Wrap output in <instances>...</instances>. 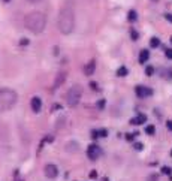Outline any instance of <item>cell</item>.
I'll return each mask as SVG.
<instances>
[{"label":"cell","mask_w":172,"mask_h":181,"mask_svg":"<svg viewBox=\"0 0 172 181\" xmlns=\"http://www.w3.org/2000/svg\"><path fill=\"white\" fill-rule=\"evenodd\" d=\"M58 30L63 34H70L73 32V27H75V14L73 9L70 6H64L61 8V11L58 14Z\"/></svg>","instance_id":"6da1fadb"},{"label":"cell","mask_w":172,"mask_h":181,"mask_svg":"<svg viewBox=\"0 0 172 181\" xmlns=\"http://www.w3.org/2000/svg\"><path fill=\"white\" fill-rule=\"evenodd\" d=\"M24 24L32 33H42L46 26V18L42 12L33 11L25 15Z\"/></svg>","instance_id":"7a4b0ae2"},{"label":"cell","mask_w":172,"mask_h":181,"mask_svg":"<svg viewBox=\"0 0 172 181\" xmlns=\"http://www.w3.org/2000/svg\"><path fill=\"white\" fill-rule=\"evenodd\" d=\"M18 100V94L11 89H0V112L9 111L15 106Z\"/></svg>","instance_id":"3957f363"},{"label":"cell","mask_w":172,"mask_h":181,"mask_svg":"<svg viewBox=\"0 0 172 181\" xmlns=\"http://www.w3.org/2000/svg\"><path fill=\"white\" fill-rule=\"evenodd\" d=\"M81 96H82V87L81 85H73L70 87L66 93V102L69 106H76L81 100Z\"/></svg>","instance_id":"277c9868"},{"label":"cell","mask_w":172,"mask_h":181,"mask_svg":"<svg viewBox=\"0 0 172 181\" xmlns=\"http://www.w3.org/2000/svg\"><path fill=\"white\" fill-rule=\"evenodd\" d=\"M135 93H136L138 97H141V99H145V97H150V96L153 94V90H151L150 87H144V85H136V89H135Z\"/></svg>","instance_id":"5b68a950"},{"label":"cell","mask_w":172,"mask_h":181,"mask_svg":"<svg viewBox=\"0 0 172 181\" xmlns=\"http://www.w3.org/2000/svg\"><path fill=\"white\" fill-rule=\"evenodd\" d=\"M99 154H100V150H99V147H97V145L92 144L90 147L87 148V156H88V159H90V160H97Z\"/></svg>","instance_id":"8992f818"},{"label":"cell","mask_w":172,"mask_h":181,"mask_svg":"<svg viewBox=\"0 0 172 181\" xmlns=\"http://www.w3.org/2000/svg\"><path fill=\"white\" fill-rule=\"evenodd\" d=\"M45 175L48 177V178H56L58 175V169L56 165H53V163H49V165H46L45 166Z\"/></svg>","instance_id":"52a82bcc"},{"label":"cell","mask_w":172,"mask_h":181,"mask_svg":"<svg viewBox=\"0 0 172 181\" xmlns=\"http://www.w3.org/2000/svg\"><path fill=\"white\" fill-rule=\"evenodd\" d=\"M30 106H32V111H33V112H39V111L42 109V99H41V97H37V96L32 97Z\"/></svg>","instance_id":"ba28073f"},{"label":"cell","mask_w":172,"mask_h":181,"mask_svg":"<svg viewBox=\"0 0 172 181\" xmlns=\"http://www.w3.org/2000/svg\"><path fill=\"white\" fill-rule=\"evenodd\" d=\"M94 70H96V60H90V61L85 65V68H84V73H85V75H93Z\"/></svg>","instance_id":"9c48e42d"},{"label":"cell","mask_w":172,"mask_h":181,"mask_svg":"<svg viewBox=\"0 0 172 181\" xmlns=\"http://www.w3.org/2000/svg\"><path fill=\"white\" fill-rule=\"evenodd\" d=\"M64 81H66V73H64V72L57 73L56 81H54V87H53V89H54V90H57V89L60 87V85H61V84H63V82H64Z\"/></svg>","instance_id":"30bf717a"},{"label":"cell","mask_w":172,"mask_h":181,"mask_svg":"<svg viewBox=\"0 0 172 181\" xmlns=\"http://www.w3.org/2000/svg\"><path fill=\"white\" fill-rule=\"evenodd\" d=\"M145 121H147V115H144V114H139V115L133 117V118L130 120V124L139 126V124H142V123H145Z\"/></svg>","instance_id":"8fae6325"},{"label":"cell","mask_w":172,"mask_h":181,"mask_svg":"<svg viewBox=\"0 0 172 181\" xmlns=\"http://www.w3.org/2000/svg\"><path fill=\"white\" fill-rule=\"evenodd\" d=\"M106 135H108L106 129H99V130H93V132H92V138H93V139H96V138H105Z\"/></svg>","instance_id":"7c38bea8"},{"label":"cell","mask_w":172,"mask_h":181,"mask_svg":"<svg viewBox=\"0 0 172 181\" xmlns=\"http://www.w3.org/2000/svg\"><path fill=\"white\" fill-rule=\"evenodd\" d=\"M148 58H150V51L142 49L141 54H139V63H141V65H145V61H147Z\"/></svg>","instance_id":"4fadbf2b"},{"label":"cell","mask_w":172,"mask_h":181,"mask_svg":"<svg viewBox=\"0 0 172 181\" xmlns=\"http://www.w3.org/2000/svg\"><path fill=\"white\" fill-rule=\"evenodd\" d=\"M150 45H151V48H157V46L160 45V41H159V37H151V41H150Z\"/></svg>","instance_id":"5bb4252c"},{"label":"cell","mask_w":172,"mask_h":181,"mask_svg":"<svg viewBox=\"0 0 172 181\" xmlns=\"http://www.w3.org/2000/svg\"><path fill=\"white\" fill-rule=\"evenodd\" d=\"M117 75H118V77H126L127 75V68L126 66H121V68L118 69V70H117Z\"/></svg>","instance_id":"9a60e30c"},{"label":"cell","mask_w":172,"mask_h":181,"mask_svg":"<svg viewBox=\"0 0 172 181\" xmlns=\"http://www.w3.org/2000/svg\"><path fill=\"white\" fill-rule=\"evenodd\" d=\"M154 132H156V127L153 124H148L145 127V133H147V135H154Z\"/></svg>","instance_id":"2e32d148"},{"label":"cell","mask_w":172,"mask_h":181,"mask_svg":"<svg viewBox=\"0 0 172 181\" xmlns=\"http://www.w3.org/2000/svg\"><path fill=\"white\" fill-rule=\"evenodd\" d=\"M136 18H138L136 12H135V11H129V15H127V20H129V21H136Z\"/></svg>","instance_id":"e0dca14e"},{"label":"cell","mask_w":172,"mask_h":181,"mask_svg":"<svg viewBox=\"0 0 172 181\" xmlns=\"http://www.w3.org/2000/svg\"><path fill=\"white\" fill-rule=\"evenodd\" d=\"M145 73H147L148 77H151V75L154 73V68H153V66H147V68H145Z\"/></svg>","instance_id":"ac0fdd59"},{"label":"cell","mask_w":172,"mask_h":181,"mask_svg":"<svg viewBox=\"0 0 172 181\" xmlns=\"http://www.w3.org/2000/svg\"><path fill=\"white\" fill-rule=\"evenodd\" d=\"M130 36H132V39L133 41H138V37H139V34H138L136 30H132V33H130Z\"/></svg>","instance_id":"d6986e66"},{"label":"cell","mask_w":172,"mask_h":181,"mask_svg":"<svg viewBox=\"0 0 172 181\" xmlns=\"http://www.w3.org/2000/svg\"><path fill=\"white\" fill-rule=\"evenodd\" d=\"M136 135H138V133H127V135H126V139H127V141H133Z\"/></svg>","instance_id":"ffe728a7"},{"label":"cell","mask_w":172,"mask_h":181,"mask_svg":"<svg viewBox=\"0 0 172 181\" xmlns=\"http://www.w3.org/2000/svg\"><path fill=\"white\" fill-rule=\"evenodd\" d=\"M162 172H163L165 175H171V169H169L168 166H163V168H162Z\"/></svg>","instance_id":"44dd1931"},{"label":"cell","mask_w":172,"mask_h":181,"mask_svg":"<svg viewBox=\"0 0 172 181\" xmlns=\"http://www.w3.org/2000/svg\"><path fill=\"white\" fill-rule=\"evenodd\" d=\"M148 181H159V177H157L156 174H153V175L148 177Z\"/></svg>","instance_id":"7402d4cb"},{"label":"cell","mask_w":172,"mask_h":181,"mask_svg":"<svg viewBox=\"0 0 172 181\" xmlns=\"http://www.w3.org/2000/svg\"><path fill=\"white\" fill-rule=\"evenodd\" d=\"M90 87H92V90H99V87H97V84H96V82H94V81H92V82H90Z\"/></svg>","instance_id":"603a6c76"},{"label":"cell","mask_w":172,"mask_h":181,"mask_svg":"<svg viewBox=\"0 0 172 181\" xmlns=\"http://www.w3.org/2000/svg\"><path fill=\"white\" fill-rule=\"evenodd\" d=\"M133 147H135V150H138V151H139V150H142V144H141V142H136Z\"/></svg>","instance_id":"cb8c5ba5"},{"label":"cell","mask_w":172,"mask_h":181,"mask_svg":"<svg viewBox=\"0 0 172 181\" xmlns=\"http://www.w3.org/2000/svg\"><path fill=\"white\" fill-rule=\"evenodd\" d=\"M165 54H166V57H168V58H172V48H171V49H166V53H165Z\"/></svg>","instance_id":"d4e9b609"},{"label":"cell","mask_w":172,"mask_h":181,"mask_svg":"<svg viewBox=\"0 0 172 181\" xmlns=\"http://www.w3.org/2000/svg\"><path fill=\"white\" fill-rule=\"evenodd\" d=\"M165 18H166L169 23H172V14H166V15H165Z\"/></svg>","instance_id":"484cf974"},{"label":"cell","mask_w":172,"mask_h":181,"mask_svg":"<svg viewBox=\"0 0 172 181\" xmlns=\"http://www.w3.org/2000/svg\"><path fill=\"white\" fill-rule=\"evenodd\" d=\"M166 127H168V130H172V120H169V121L166 123Z\"/></svg>","instance_id":"4316f807"},{"label":"cell","mask_w":172,"mask_h":181,"mask_svg":"<svg viewBox=\"0 0 172 181\" xmlns=\"http://www.w3.org/2000/svg\"><path fill=\"white\" fill-rule=\"evenodd\" d=\"M97 106H99V109H102L103 106H105V100H100V102H99V105H97Z\"/></svg>","instance_id":"83f0119b"},{"label":"cell","mask_w":172,"mask_h":181,"mask_svg":"<svg viewBox=\"0 0 172 181\" xmlns=\"http://www.w3.org/2000/svg\"><path fill=\"white\" fill-rule=\"evenodd\" d=\"M20 44H21V45H27V44H29V39H21Z\"/></svg>","instance_id":"f1b7e54d"},{"label":"cell","mask_w":172,"mask_h":181,"mask_svg":"<svg viewBox=\"0 0 172 181\" xmlns=\"http://www.w3.org/2000/svg\"><path fill=\"white\" fill-rule=\"evenodd\" d=\"M96 175H97V172H96V171H93L92 174H90V177H92V178H94V177H96Z\"/></svg>","instance_id":"f546056e"},{"label":"cell","mask_w":172,"mask_h":181,"mask_svg":"<svg viewBox=\"0 0 172 181\" xmlns=\"http://www.w3.org/2000/svg\"><path fill=\"white\" fill-rule=\"evenodd\" d=\"M27 2H30V3H39V2H42V0H27Z\"/></svg>","instance_id":"4dcf8cb0"},{"label":"cell","mask_w":172,"mask_h":181,"mask_svg":"<svg viewBox=\"0 0 172 181\" xmlns=\"http://www.w3.org/2000/svg\"><path fill=\"white\" fill-rule=\"evenodd\" d=\"M3 2H11V0H3Z\"/></svg>","instance_id":"1f68e13d"},{"label":"cell","mask_w":172,"mask_h":181,"mask_svg":"<svg viewBox=\"0 0 172 181\" xmlns=\"http://www.w3.org/2000/svg\"><path fill=\"white\" fill-rule=\"evenodd\" d=\"M171 156H172V151H171Z\"/></svg>","instance_id":"d6a6232c"},{"label":"cell","mask_w":172,"mask_h":181,"mask_svg":"<svg viewBox=\"0 0 172 181\" xmlns=\"http://www.w3.org/2000/svg\"><path fill=\"white\" fill-rule=\"evenodd\" d=\"M171 42H172V37H171Z\"/></svg>","instance_id":"836d02e7"}]
</instances>
